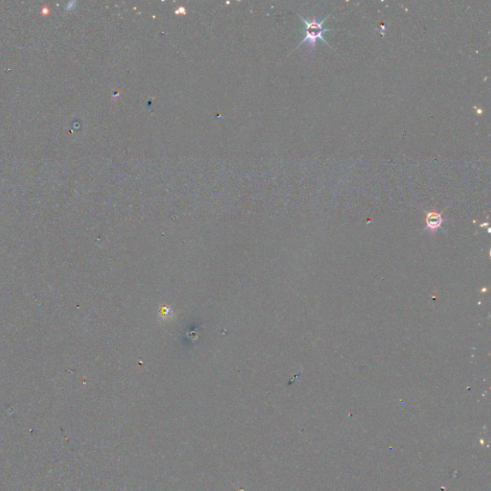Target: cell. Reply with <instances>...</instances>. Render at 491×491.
I'll list each match as a JSON object with an SVG mask.
<instances>
[{"label": "cell", "mask_w": 491, "mask_h": 491, "mask_svg": "<svg viewBox=\"0 0 491 491\" xmlns=\"http://www.w3.org/2000/svg\"><path fill=\"white\" fill-rule=\"evenodd\" d=\"M299 16H300V19L302 20V22L304 23V29H303L304 37H303L302 41L299 44V46L301 45L302 43H304V42L307 41L309 43V45H310V48L311 49H315L316 44H317V41L320 39L321 41L324 42L327 46L330 47V45L325 40L324 36V33L333 31V30H330V29H324V22L326 21V19L328 18L329 15H327L323 20H319L315 15L312 17L311 20L304 19L300 15H299Z\"/></svg>", "instance_id": "obj_1"}, {"label": "cell", "mask_w": 491, "mask_h": 491, "mask_svg": "<svg viewBox=\"0 0 491 491\" xmlns=\"http://www.w3.org/2000/svg\"><path fill=\"white\" fill-rule=\"evenodd\" d=\"M444 219L442 213H439L437 211H430L426 213V218H425L426 229H428L432 233H435L437 229L441 228Z\"/></svg>", "instance_id": "obj_2"}]
</instances>
